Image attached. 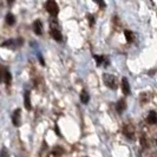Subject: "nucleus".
I'll return each instance as SVG.
<instances>
[{
  "label": "nucleus",
  "instance_id": "nucleus-10",
  "mask_svg": "<svg viewBox=\"0 0 157 157\" xmlns=\"http://www.w3.org/2000/svg\"><path fill=\"white\" fill-rule=\"evenodd\" d=\"M89 101H90V96H89V94L85 90H83L82 94H80V102L83 103V104H87Z\"/></svg>",
  "mask_w": 157,
  "mask_h": 157
},
{
  "label": "nucleus",
  "instance_id": "nucleus-9",
  "mask_svg": "<svg viewBox=\"0 0 157 157\" xmlns=\"http://www.w3.org/2000/svg\"><path fill=\"white\" fill-rule=\"evenodd\" d=\"M122 90H123V94H130V85H129V82H128V79L125 77L122 78Z\"/></svg>",
  "mask_w": 157,
  "mask_h": 157
},
{
  "label": "nucleus",
  "instance_id": "nucleus-17",
  "mask_svg": "<svg viewBox=\"0 0 157 157\" xmlns=\"http://www.w3.org/2000/svg\"><path fill=\"white\" fill-rule=\"evenodd\" d=\"M1 79H2V77H1V73H0V80H1Z\"/></svg>",
  "mask_w": 157,
  "mask_h": 157
},
{
  "label": "nucleus",
  "instance_id": "nucleus-8",
  "mask_svg": "<svg viewBox=\"0 0 157 157\" xmlns=\"http://www.w3.org/2000/svg\"><path fill=\"white\" fill-rule=\"evenodd\" d=\"M147 122L149 124H157V113L155 111H150V113L147 117Z\"/></svg>",
  "mask_w": 157,
  "mask_h": 157
},
{
  "label": "nucleus",
  "instance_id": "nucleus-5",
  "mask_svg": "<svg viewBox=\"0 0 157 157\" xmlns=\"http://www.w3.org/2000/svg\"><path fill=\"white\" fill-rule=\"evenodd\" d=\"M51 36L53 37V39L57 41H62L63 37H62V33L60 31L57 29V27H51Z\"/></svg>",
  "mask_w": 157,
  "mask_h": 157
},
{
  "label": "nucleus",
  "instance_id": "nucleus-7",
  "mask_svg": "<svg viewBox=\"0 0 157 157\" xmlns=\"http://www.w3.org/2000/svg\"><path fill=\"white\" fill-rule=\"evenodd\" d=\"M24 105H25L26 110H31V98H30V92L29 91H26L24 94Z\"/></svg>",
  "mask_w": 157,
  "mask_h": 157
},
{
  "label": "nucleus",
  "instance_id": "nucleus-14",
  "mask_svg": "<svg viewBox=\"0 0 157 157\" xmlns=\"http://www.w3.org/2000/svg\"><path fill=\"white\" fill-rule=\"evenodd\" d=\"M4 78H5V83L6 84H10L11 83V73L8 72L7 70H5V73H4Z\"/></svg>",
  "mask_w": 157,
  "mask_h": 157
},
{
  "label": "nucleus",
  "instance_id": "nucleus-6",
  "mask_svg": "<svg viewBox=\"0 0 157 157\" xmlns=\"http://www.w3.org/2000/svg\"><path fill=\"white\" fill-rule=\"evenodd\" d=\"M33 31H34L36 34H38V36H40L43 33V24H41L40 20H36L33 23Z\"/></svg>",
  "mask_w": 157,
  "mask_h": 157
},
{
  "label": "nucleus",
  "instance_id": "nucleus-4",
  "mask_svg": "<svg viewBox=\"0 0 157 157\" xmlns=\"http://www.w3.org/2000/svg\"><path fill=\"white\" fill-rule=\"evenodd\" d=\"M12 122H13V125L18 126L20 124V109H16L13 115H12Z\"/></svg>",
  "mask_w": 157,
  "mask_h": 157
},
{
  "label": "nucleus",
  "instance_id": "nucleus-11",
  "mask_svg": "<svg viewBox=\"0 0 157 157\" xmlns=\"http://www.w3.org/2000/svg\"><path fill=\"white\" fill-rule=\"evenodd\" d=\"M125 108H126V104L123 99H121V101L117 103V105H116V109H117V111L119 113H122L123 111L125 110Z\"/></svg>",
  "mask_w": 157,
  "mask_h": 157
},
{
  "label": "nucleus",
  "instance_id": "nucleus-2",
  "mask_svg": "<svg viewBox=\"0 0 157 157\" xmlns=\"http://www.w3.org/2000/svg\"><path fill=\"white\" fill-rule=\"evenodd\" d=\"M45 8H46L47 12L53 17L57 16V14H58V12H59V7H58L57 2L53 1V0H48L46 4H45Z\"/></svg>",
  "mask_w": 157,
  "mask_h": 157
},
{
  "label": "nucleus",
  "instance_id": "nucleus-15",
  "mask_svg": "<svg viewBox=\"0 0 157 157\" xmlns=\"http://www.w3.org/2000/svg\"><path fill=\"white\" fill-rule=\"evenodd\" d=\"M0 157H8V152L6 148H2L1 151H0Z\"/></svg>",
  "mask_w": 157,
  "mask_h": 157
},
{
  "label": "nucleus",
  "instance_id": "nucleus-13",
  "mask_svg": "<svg viewBox=\"0 0 157 157\" xmlns=\"http://www.w3.org/2000/svg\"><path fill=\"white\" fill-rule=\"evenodd\" d=\"M6 23H7L8 25H14L16 18H14V16H13L12 13H8L7 16H6Z\"/></svg>",
  "mask_w": 157,
  "mask_h": 157
},
{
  "label": "nucleus",
  "instance_id": "nucleus-1",
  "mask_svg": "<svg viewBox=\"0 0 157 157\" xmlns=\"http://www.w3.org/2000/svg\"><path fill=\"white\" fill-rule=\"evenodd\" d=\"M104 83H105V85L108 87H110L111 90H116L117 89V79L115 76H112V75H109V73H105L104 75Z\"/></svg>",
  "mask_w": 157,
  "mask_h": 157
},
{
  "label": "nucleus",
  "instance_id": "nucleus-12",
  "mask_svg": "<svg viewBox=\"0 0 157 157\" xmlns=\"http://www.w3.org/2000/svg\"><path fill=\"white\" fill-rule=\"evenodd\" d=\"M124 36H125V39L128 43H131V41L134 40V33L131 31H129V30H125V31H124Z\"/></svg>",
  "mask_w": 157,
  "mask_h": 157
},
{
  "label": "nucleus",
  "instance_id": "nucleus-18",
  "mask_svg": "<svg viewBox=\"0 0 157 157\" xmlns=\"http://www.w3.org/2000/svg\"><path fill=\"white\" fill-rule=\"evenodd\" d=\"M156 144H157V140H156Z\"/></svg>",
  "mask_w": 157,
  "mask_h": 157
},
{
  "label": "nucleus",
  "instance_id": "nucleus-16",
  "mask_svg": "<svg viewBox=\"0 0 157 157\" xmlns=\"http://www.w3.org/2000/svg\"><path fill=\"white\" fill-rule=\"evenodd\" d=\"M94 58H96V62H97L98 65H101V64L103 63V59H104V58H103V56H96Z\"/></svg>",
  "mask_w": 157,
  "mask_h": 157
},
{
  "label": "nucleus",
  "instance_id": "nucleus-3",
  "mask_svg": "<svg viewBox=\"0 0 157 157\" xmlns=\"http://www.w3.org/2000/svg\"><path fill=\"white\" fill-rule=\"evenodd\" d=\"M123 134L125 135L128 138L132 140V138H134V134H135L134 126L131 125V124H128V125H125V126H124V129H123Z\"/></svg>",
  "mask_w": 157,
  "mask_h": 157
}]
</instances>
